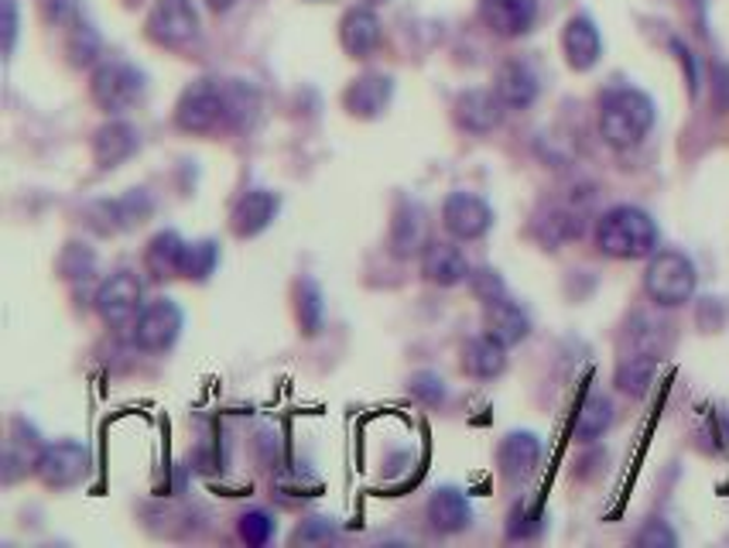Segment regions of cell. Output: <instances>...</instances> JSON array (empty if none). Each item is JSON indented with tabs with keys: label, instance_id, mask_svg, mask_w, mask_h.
<instances>
[{
	"label": "cell",
	"instance_id": "cell-1",
	"mask_svg": "<svg viewBox=\"0 0 729 548\" xmlns=\"http://www.w3.org/2000/svg\"><path fill=\"white\" fill-rule=\"evenodd\" d=\"M254 110L250 89L240 83L199 80L175 103V124L189 134H220L247 121Z\"/></svg>",
	"mask_w": 729,
	"mask_h": 548
},
{
	"label": "cell",
	"instance_id": "cell-2",
	"mask_svg": "<svg viewBox=\"0 0 729 548\" xmlns=\"http://www.w3.org/2000/svg\"><path fill=\"white\" fill-rule=\"evenodd\" d=\"M654 127V103L647 93L633 89V86H620L603 93L600 100V134L609 148H638L647 137V131Z\"/></svg>",
	"mask_w": 729,
	"mask_h": 548
},
{
	"label": "cell",
	"instance_id": "cell-3",
	"mask_svg": "<svg viewBox=\"0 0 729 548\" xmlns=\"http://www.w3.org/2000/svg\"><path fill=\"white\" fill-rule=\"evenodd\" d=\"M596 247L617 260H641L657 251V223L641 206H614L596 223Z\"/></svg>",
	"mask_w": 729,
	"mask_h": 548
},
{
	"label": "cell",
	"instance_id": "cell-4",
	"mask_svg": "<svg viewBox=\"0 0 729 548\" xmlns=\"http://www.w3.org/2000/svg\"><path fill=\"white\" fill-rule=\"evenodd\" d=\"M695 265L681 251H657L651 254V265L644 271V292L654 305L662 308H678L692 302L695 295Z\"/></svg>",
	"mask_w": 729,
	"mask_h": 548
},
{
	"label": "cell",
	"instance_id": "cell-5",
	"mask_svg": "<svg viewBox=\"0 0 729 548\" xmlns=\"http://www.w3.org/2000/svg\"><path fill=\"white\" fill-rule=\"evenodd\" d=\"M89 97L103 113H127L145 97V76L127 62H103L89 80Z\"/></svg>",
	"mask_w": 729,
	"mask_h": 548
},
{
	"label": "cell",
	"instance_id": "cell-6",
	"mask_svg": "<svg viewBox=\"0 0 729 548\" xmlns=\"http://www.w3.org/2000/svg\"><path fill=\"white\" fill-rule=\"evenodd\" d=\"M92 466V456L83 442H73V439H62V442H52L45 446L41 460L35 466L38 480L52 490H69V487H79L86 480V473Z\"/></svg>",
	"mask_w": 729,
	"mask_h": 548
},
{
	"label": "cell",
	"instance_id": "cell-7",
	"mask_svg": "<svg viewBox=\"0 0 729 548\" xmlns=\"http://www.w3.org/2000/svg\"><path fill=\"white\" fill-rule=\"evenodd\" d=\"M92 302H97V313L107 326H131L145 308V281L134 271H116L100 284Z\"/></svg>",
	"mask_w": 729,
	"mask_h": 548
},
{
	"label": "cell",
	"instance_id": "cell-8",
	"mask_svg": "<svg viewBox=\"0 0 729 548\" xmlns=\"http://www.w3.org/2000/svg\"><path fill=\"white\" fill-rule=\"evenodd\" d=\"M182 322H185V316H182L178 302L155 299V302H148L145 308H140V316L134 322V343L140 350H148V353L172 350L175 340H178V332H182Z\"/></svg>",
	"mask_w": 729,
	"mask_h": 548
},
{
	"label": "cell",
	"instance_id": "cell-9",
	"mask_svg": "<svg viewBox=\"0 0 729 548\" xmlns=\"http://www.w3.org/2000/svg\"><path fill=\"white\" fill-rule=\"evenodd\" d=\"M148 38L164 49H182L199 35V14L193 0H158L148 14Z\"/></svg>",
	"mask_w": 729,
	"mask_h": 548
},
{
	"label": "cell",
	"instance_id": "cell-10",
	"mask_svg": "<svg viewBox=\"0 0 729 548\" xmlns=\"http://www.w3.org/2000/svg\"><path fill=\"white\" fill-rule=\"evenodd\" d=\"M442 227L449 230L456 241H480L493 227V209L486 199L473 193H453L442 203Z\"/></svg>",
	"mask_w": 729,
	"mask_h": 548
},
{
	"label": "cell",
	"instance_id": "cell-11",
	"mask_svg": "<svg viewBox=\"0 0 729 548\" xmlns=\"http://www.w3.org/2000/svg\"><path fill=\"white\" fill-rule=\"evenodd\" d=\"M421 275H425L429 284H438V289H456V284L469 281L473 268H469L466 254L456 244L429 241L425 251H421Z\"/></svg>",
	"mask_w": 729,
	"mask_h": 548
},
{
	"label": "cell",
	"instance_id": "cell-12",
	"mask_svg": "<svg viewBox=\"0 0 729 548\" xmlns=\"http://www.w3.org/2000/svg\"><path fill=\"white\" fill-rule=\"evenodd\" d=\"M483 25L501 38H521L538 21V0H480Z\"/></svg>",
	"mask_w": 729,
	"mask_h": 548
},
{
	"label": "cell",
	"instance_id": "cell-13",
	"mask_svg": "<svg viewBox=\"0 0 729 548\" xmlns=\"http://www.w3.org/2000/svg\"><path fill=\"white\" fill-rule=\"evenodd\" d=\"M281 209V199L274 193H268V188H250V193H244L237 199V206H233L230 212V230L240 236V241H250V236H261L274 217Z\"/></svg>",
	"mask_w": 729,
	"mask_h": 548
},
{
	"label": "cell",
	"instance_id": "cell-14",
	"mask_svg": "<svg viewBox=\"0 0 729 548\" xmlns=\"http://www.w3.org/2000/svg\"><path fill=\"white\" fill-rule=\"evenodd\" d=\"M137 148H140V134L127 121H110L92 134V161H97L100 169H116V165L134 158Z\"/></svg>",
	"mask_w": 729,
	"mask_h": 548
},
{
	"label": "cell",
	"instance_id": "cell-15",
	"mask_svg": "<svg viewBox=\"0 0 729 548\" xmlns=\"http://www.w3.org/2000/svg\"><path fill=\"white\" fill-rule=\"evenodd\" d=\"M391 93H394V83L381 73H367L360 80H353L343 93V103L353 117H360V121H373V117H381L391 103Z\"/></svg>",
	"mask_w": 729,
	"mask_h": 548
},
{
	"label": "cell",
	"instance_id": "cell-16",
	"mask_svg": "<svg viewBox=\"0 0 729 548\" xmlns=\"http://www.w3.org/2000/svg\"><path fill=\"white\" fill-rule=\"evenodd\" d=\"M561 49H566V62L576 69V73H585V69H593L603 56V38H600V28L593 25V17H572L566 32H561Z\"/></svg>",
	"mask_w": 729,
	"mask_h": 548
},
{
	"label": "cell",
	"instance_id": "cell-17",
	"mask_svg": "<svg viewBox=\"0 0 729 548\" xmlns=\"http://www.w3.org/2000/svg\"><path fill=\"white\" fill-rule=\"evenodd\" d=\"M456 121L469 134H490L504 121V103L490 89H469L456 100Z\"/></svg>",
	"mask_w": 729,
	"mask_h": 548
},
{
	"label": "cell",
	"instance_id": "cell-18",
	"mask_svg": "<svg viewBox=\"0 0 729 548\" xmlns=\"http://www.w3.org/2000/svg\"><path fill=\"white\" fill-rule=\"evenodd\" d=\"M339 41H343V49L353 59L373 56V52H378V45H381V17L373 14L370 8L346 11L343 25H339Z\"/></svg>",
	"mask_w": 729,
	"mask_h": 548
},
{
	"label": "cell",
	"instance_id": "cell-19",
	"mask_svg": "<svg viewBox=\"0 0 729 548\" xmlns=\"http://www.w3.org/2000/svg\"><path fill=\"white\" fill-rule=\"evenodd\" d=\"M429 521H432L435 532L456 535V532L469 528V521H473V504H469V497L462 490H456V487H438L429 497Z\"/></svg>",
	"mask_w": 729,
	"mask_h": 548
},
{
	"label": "cell",
	"instance_id": "cell-20",
	"mask_svg": "<svg viewBox=\"0 0 729 548\" xmlns=\"http://www.w3.org/2000/svg\"><path fill=\"white\" fill-rule=\"evenodd\" d=\"M497 463L507 480H524L541 463V439L534 433H510L497 449Z\"/></svg>",
	"mask_w": 729,
	"mask_h": 548
},
{
	"label": "cell",
	"instance_id": "cell-21",
	"mask_svg": "<svg viewBox=\"0 0 729 548\" xmlns=\"http://www.w3.org/2000/svg\"><path fill=\"white\" fill-rule=\"evenodd\" d=\"M486 308V332L493 340H501L504 346H517L521 340H528V332H531V319H528V313L517 302H510L507 295L504 299H497V302H490V305H483Z\"/></svg>",
	"mask_w": 729,
	"mask_h": 548
},
{
	"label": "cell",
	"instance_id": "cell-22",
	"mask_svg": "<svg viewBox=\"0 0 729 548\" xmlns=\"http://www.w3.org/2000/svg\"><path fill=\"white\" fill-rule=\"evenodd\" d=\"M462 370L477 380L501 377L507 370V346L501 340H493L490 332H483V337L469 340L462 346Z\"/></svg>",
	"mask_w": 729,
	"mask_h": 548
},
{
	"label": "cell",
	"instance_id": "cell-23",
	"mask_svg": "<svg viewBox=\"0 0 729 548\" xmlns=\"http://www.w3.org/2000/svg\"><path fill=\"white\" fill-rule=\"evenodd\" d=\"M493 93H497L504 107L528 110L538 100V76L531 73V65H524V62H507L497 73Z\"/></svg>",
	"mask_w": 729,
	"mask_h": 548
},
{
	"label": "cell",
	"instance_id": "cell-24",
	"mask_svg": "<svg viewBox=\"0 0 729 548\" xmlns=\"http://www.w3.org/2000/svg\"><path fill=\"white\" fill-rule=\"evenodd\" d=\"M425 212L418 203H401L391 223V251L397 257H411L425 251Z\"/></svg>",
	"mask_w": 729,
	"mask_h": 548
},
{
	"label": "cell",
	"instance_id": "cell-25",
	"mask_svg": "<svg viewBox=\"0 0 729 548\" xmlns=\"http://www.w3.org/2000/svg\"><path fill=\"white\" fill-rule=\"evenodd\" d=\"M41 452H45V446L38 442V433L32 425H25V422H14V428H11V439H8V452H4V480L8 484H14L21 473H28V470H35L38 466V460H41Z\"/></svg>",
	"mask_w": 729,
	"mask_h": 548
},
{
	"label": "cell",
	"instance_id": "cell-26",
	"mask_svg": "<svg viewBox=\"0 0 729 548\" xmlns=\"http://www.w3.org/2000/svg\"><path fill=\"white\" fill-rule=\"evenodd\" d=\"M182 257H185V241L175 230H161L151 236L145 251V268L151 278H182Z\"/></svg>",
	"mask_w": 729,
	"mask_h": 548
},
{
	"label": "cell",
	"instance_id": "cell-27",
	"mask_svg": "<svg viewBox=\"0 0 729 548\" xmlns=\"http://www.w3.org/2000/svg\"><path fill=\"white\" fill-rule=\"evenodd\" d=\"M145 212H148V199L131 193L124 199L92 206V227H97L100 233H116V230H127V227L140 223V217H145Z\"/></svg>",
	"mask_w": 729,
	"mask_h": 548
},
{
	"label": "cell",
	"instance_id": "cell-28",
	"mask_svg": "<svg viewBox=\"0 0 729 548\" xmlns=\"http://www.w3.org/2000/svg\"><path fill=\"white\" fill-rule=\"evenodd\" d=\"M657 361H662V356H654V353H641V350L627 353L623 361L617 364V388L623 394H630V398L647 394L651 380H654V370H657Z\"/></svg>",
	"mask_w": 729,
	"mask_h": 548
},
{
	"label": "cell",
	"instance_id": "cell-29",
	"mask_svg": "<svg viewBox=\"0 0 729 548\" xmlns=\"http://www.w3.org/2000/svg\"><path fill=\"white\" fill-rule=\"evenodd\" d=\"M609 425H614V401H609L606 394H585V401L576 412V439L593 442L606 433Z\"/></svg>",
	"mask_w": 729,
	"mask_h": 548
},
{
	"label": "cell",
	"instance_id": "cell-30",
	"mask_svg": "<svg viewBox=\"0 0 729 548\" xmlns=\"http://www.w3.org/2000/svg\"><path fill=\"white\" fill-rule=\"evenodd\" d=\"M220 265V247L217 241H196L185 244V257H182V278L189 281H206Z\"/></svg>",
	"mask_w": 729,
	"mask_h": 548
},
{
	"label": "cell",
	"instance_id": "cell-31",
	"mask_svg": "<svg viewBox=\"0 0 729 548\" xmlns=\"http://www.w3.org/2000/svg\"><path fill=\"white\" fill-rule=\"evenodd\" d=\"M59 271L65 281H86V278H92V271H97V257H92V251L86 244H69L59 257Z\"/></svg>",
	"mask_w": 729,
	"mask_h": 548
},
{
	"label": "cell",
	"instance_id": "cell-32",
	"mask_svg": "<svg viewBox=\"0 0 729 548\" xmlns=\"http://www.w3.org/2000/svg\"><path fill=\"white\" fill-rule=\"evenodd\" d=\"M298 319L305 332H319L322 329V292L319 284L305 278L298 284Z\"/></svg>",
	"mask_w": 729,
	"mask_h": 548
},
{
	"label": "cell",
	"instance_id": "cell-33",
	"mask_svg": "<svg viewBox=\"0 0 729 548\" xmlns=\"http://www.w3.org/2000/svg\"><path fill=\"white\" fill-rule=\"evenodd\" d=\"M237 532H240V538H244L247 545L261 548V545H268V541L274 538V517H271L268 511H247V514H240V521H237Z\"/></svg>",
	"mask_w": 729,
	"mask_h": 548
},
{
	"label": "cell",
	"instance_id": "cell-34",
	"mask_svg": "<svg viewBox=\"0 0 729 548\" xmlns=\"http://www.w3.org/2000/svg\"><path fill=\"white\" fill-rule=\"evenodd\" d=\"M469 289H473V295H477L483 305H490V302H497V299L507 295L504 278H501L497 271H493V268H480V271L469 275Z\"/></svg>",
	"mask_w": 729,
	"mask_h": 548
},
{
	"label": "cell",
	"instance_id": "cell-35",
	"mask_svg": "<svg viewBox=\"0 0 729 548\" xmlns=\"http://www.w3.org/2000/svg\"><path fill=\"white\" fill-rule=\"evenodd\" d=\"M333 538H336V524L329 517H319V514L305 517L292 535L295 545H319V541H333Z\"/></svg>",
	"mask_w": 729,
	"mask_h": 548
},
{
	"label": "cell",
	"instance_id": "cell-36",
	"mask_svg": "<svg viewBox=\"0 0 729 548\" xmlns=\"http://www.w3.org/2000/svg\"><path fill=\"white\" fill-rule=\"evenodd\" d=\"M100 52V38L92 35L86 25H73V38H69V56H73L76 65H86L92 62Z\"/></svg>",
	"mask_w": 729,
	"mask_h": 548
},
{
	"label": "cell",
	"instance_id": "cell-37",
	"mask_svg": "<svg viewBox=\"0 0 729 548\" xmlns=\"http://www.w3.org/2000/svg\"><path fill=\"white\" fill-rule=\"evenodd\" d=\"M411 394H415L418 401H425V404H442V401H445V385H442V377H438V374L421 370V374L411 377Z\"/></svg>",
	"mask_w": 729,
	"mask_h": 548
},
{
	"label": "cell",
	"instance_id": "cell-38",
	"mask_svg": "<svg viewBox=\"0 0 729 548\" xmlns=\"http://www.w3.org/2000/svg\"><path fill=\"white\" fill-rule=\"evenodd\" d=\"M638 545L641 548H675L678 545V535L668 528L665 521H647L641 535H638Z\"/></svg>",
	"mask_w": 729,
	"mask_h": 548
},
{
	"label": "cell",
	"instance_id": "cell-39",
	"mask_svg": "<svg viewBox=\"0 0 729 548\" xmlns=\"http://www.w3.org/2000/svg\"><path fill=\"white\" fill-rule=\"evenodd\" d=\"M41 8L55 25H79V0H41Z\"/></svg>",
	"mask_w": 729,
	"mask_h": 548
},
{
	"label": "cell",
	"instance_id": "cell-40",
	"mask_svg": "<svg viewBox=\"0 0 729 548\" xmlns=\"http://www.w3.org/2000/svg\"><path fill=\"white\" fill-rule=\"evenodd\" d=\"M14 38H17V4L14 0H4V49L14 52Z\"/></svg>",
	"mask_w": 729,
	"mask_h": 548
},
{
	"label": "cell",
	"instance_id": "cell-41",
	"mask_svg": "<svg viewBox=\"0 0 729 548\" xmlns=\"http://www.w3.org/2000/svg\"><path fill=\"white\" fill-rule=\"evenodd\" d=\"M534 528H538V524H534V517H531L528 511H514V517H510V528H507V532H510L514 538H524V535H531Z\"/></svg>",
	"mask_w": 729,
	"mask_h": 548
},
{
	"label": "cell",
	"instance_id": "cell-42",
	"mask_svg": "<svg viewBox=\"0 0 729 548\" xmlns=\"http://www.w3.org/2000/svg\"><path fill=\"white\" fill-rule=\"evenodd\" d=\"M716 103L726 110L729 107V69L716 65Z\"/></svg>",
	"mask_w": 729,
	"mask_h": 548
},
{
	"label": "cell",
	"instance_id": "cell-43",
	"mask_svg": "<svg viewBox=\"0 0 729 548\" xmlns=\"http://www.w3.org/2000/svg\"><path fill=\"white\" fill-rule=\"evenodd\" d=\"M206 4L213 8V11H230L233 4H237V0H206Z\"/></svg>",
	"mask_w": 729,
	"mask_h": 548
},
{
	"label": "cell",
	"instance_id": "cell-44",
	"mask_svg": "<svg viewBox=\"0 0 729 548\" xmlns=\"http://www.w3.org/2000/svg\"><path fill=\"white\" fill-rule=\"evenodd\" d=\"M316 4H319V0H316Z\"/></svg>",
	"mask_w": 729,
	"mask_h": 548
}]
</instances>
